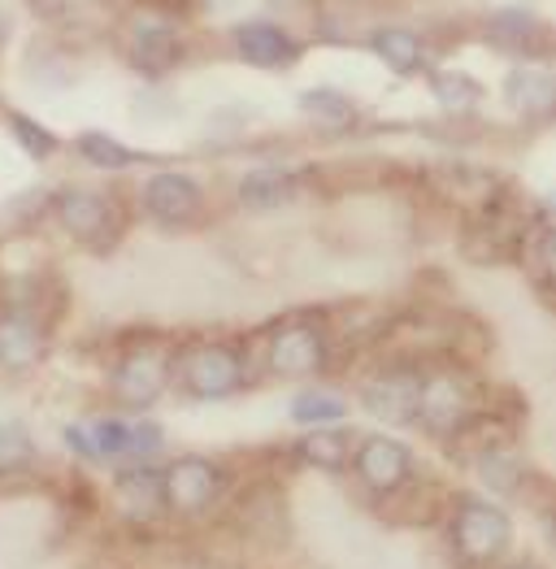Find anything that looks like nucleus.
Segmentation results:
<instances>
[{"instance_id": "obj_1", "label": "nucleus", "mask_w": 556, "mask_h": 569, "mask_svg": "<svg viewBox=\"0 0 556 569\" xmlns=\"http://www.w3.org/2000/svg\"><path fill=\"white\" fill-rule=\"evenodd\" d=\"M175 375H179V382L191 396L222 400V396H235L244 387L248 366H244L235 343H191L183 357L175 361Z\"/></svg>"}, {"instance_id": "obj_2", "label": "nucleus", "mask_w": 556, "mask_h": 569, "mask_svg": "<svg viewBox=\"0 0 556 569\" xmlns=\"http://www.w3.org/2000/svg\"><path fill=\"white\" fill-rule=\"evenodd\" d=\"M170 379H175V352L148 343V348H131V352L113 366L109 391H113V400H118L122 409H148V405H157V400L166 396Z\"/></svg>"}, {"instance_id": "obj_3", "label": "nucleus", "mask_w": 556, "mask_h": 569, "mask_svg": "<svg viewBox=\"0 0 556 569\" xmlns=\"http://www.w3.org/2000/svg\"><path fill=\"white\" fill-rule=\"evenodd\" d=\"M478 409V391L474 382L457 370H439V375H421V396H417V418L430 435H457L474 422Z\"/></svg>"}, {"instance_id": "obj_4", "label": "nucleus", "mask_w": 556, "mask_h": 569, "mask_svg": "<svg viewBox=\"0 0 556 569\" xmlns=\"http://www.w3.org/2000/svg\"><path fill=\"white\" fill-rule=\"evenodd\" d=\"M183 31L175 18L166 13H139L136 22L127 27V57L139 74L161 79L183 61Z\"/></svg>"}, {"instance_id": "obj_5", "label": "nucleus", "mask_w": 556, "mask_h": 569, "mask_svg": "<svg viewBox=\"0 0 556 569\" xmlns=\"http://www.w3.org/2000/svg\"><path fill=\"white\" fill-rule=\"evenodd\" d=\"M513 526L505 518V509L487 505V500H461L457 505V518H453V543L465 561L483 566V561H496L505 548H509Z\"/></svg>"}, {"instance_id": "obj_6", "label": "nucleus", "mask_w": 556, "mask_h": 569, "mask_svg": "<svg viewBox=\"0 0 556 569\" xmlns=\"http://www.w3.org/2000/svg\"><path fill=\"white\" fill-rule=\"evenodd\" d=\"M266 357H270V370L278 379H314L330 357V343L314 322H287L270 335Z\"/></svg>"}, {"instance_id": "obj_7", "label": "nucleus", "mask_w": 556, "mask_h": 569, "mask_svg": "<svg viewBox=\"0 0 556 569\" xmlns=\"http://www.w3.org/2000/svg\"><path fill=\"white\" fill-rule=\"evenodd\" d=\"M222 491V470L205 457H179L166 475H161V500L183 513V518H196L205 513Z\"/></svg>"}, {"instance_id": "obj_8", "label": "nucleus", "mask_w": 556, "mask_h": 569, "mask_svg": "<svg viewBox=\"0 0 556 569\" xmlns=\"http://www.w3.org/2000/svg\"><path fill=\"white\" fill-rule=\"evenodd\" d=\"M417 396H421V375L414 366H391L383 375H374L361 391V405L366 413L378 422H391V427H405L417 418Z\"/></svg>"}, {"instance_id": "obj_9", "label": "nucleus", "mask_w": 556, "mask_h": 569, "mask_svg": "<svg viewBox=\"0 0 556 569\" xmlns=\"http://www.w3.org/2000/svg\"><path fill=\"white\" fill-rule=\"evenodd\" d=\"M357 475L361 482L378 491V496H387V491H400L409 475H414V457H409V448L400 443V439H391V435H370V439H361V448H357Z\"/></svg>"}, {"instance_id": "obj_10", "label": "nucleus", "mask_w": 556, "mask_h": 569, "mask_svg": "<svg viewBox=\"0 0 556 569\" xmlns=\"http://www.w3.org/2000/svg\"><path fill=\"white\" fill-rule=\"evenodd\" d=\"M143 209H148L157 222H166V227H187V222L200 218L205 191H200L196 179L166 170V174H152V179H148V188H143Z\"/></svg>"}, {"instance_id": "obj_11", "label": "nucleus", "mask_w": 556, "mask_h": 569, "mask_svg": "<svg viewBox=\"0 0 556 569\" xmlns=\"http://www.w3.org/2000/svg\"><path fill=\"white\" fill-rule=\"evenodd\" d=\"M57 218L79 243H100L109 236V222H113V200L100 196V191L70 188L61 191V200H57Z\"/></svg>"}, {"instance_id": "obj_12", "label": "nucleus", "mask_w": 556, "mask_h": 569, "mask_svg": "<svg viewBox=\"0 0 556 569\" xmlns=\"http://www.w3.org/2000/svg\"><path fill=\"white\" fill-rule=\"evenodd\" d=\"M235 52L257 70H278V66H291L300 48L278 22H244L235 27Z\"/></svg>"}, {"instance_id": "obj_13", "label": "nucleus", "mask_w": 556, "mask_h": 569, "mask_svg": "<svg viewBox=\"0 0 556 569\" xmlns=\"http://www.w3.org/2000/svg\"><path fill=\"white\" fill-rule=\"evenodd\" d=\"M40 352H44V331L27 309L0 313V370L22 375L40 361Z\"/></svg>"}, {"instance_id": "obj_14", "label": "nucleus", "mask_w": 556, "mask_h": 569, "mask_svg": "<svg viewBox=\"0 0 556 569\" xmlns=\"http://www.w3.org/2000/svg\"><path fill=\"white\" fill-rule=\"evenodd\" d=\"M505 96H509V104L522 118L544 122L556 104V83L544 66H517L509 79H505Z\"/></svg>"}, {"instance_id": "obj_15", "label": "nucleus", "mask_w": 556, "mask_h": 569, "mask_svg": "<svg viewBox=\"0 0 556 569\" xmlns=\"http://www.w3.org/2000/svg\"><path fill=\"white\" fill-rule=\"evenodd\" d=\"M370 48L374 57L387 70H396L400 79H414V74L426 70V44H421V36L409 31V27H378L370 36Z\"/></svg>"}, {"instance_id": "obj_16", "label": "nucleus", "mask_w": 556, "mask_h": 569, "mask_svg": "<svg viewBox=\"0 0 556 569\" xmlns=\"http://www.w3.org/2000/svg\"><path fill=\"white\" fill-rule=\"evenodd\" d=\"M487 31H492V44L509 48V52H522V57H530V52H539V36H544V27H539V18L535 13H526V9H500V13H492L487 18Z\"/></svg>"}, {"instance_id": "obj_17", "label": "nucleus", "mask_w": 556, "mask_h": 569, "mask_svg": "<svg viewBox=\"0 0 556 569\" xmlns=\"http://www.w3.org/2000/svg\"><path fill=\"white\" fill-rule=\"evenodd\" d=\"M517 257H522V270L535 279V287L553 283V222H548L544 213H539L530 227H522Z\"/></svg>"}, {"instance_id": "obj_18", "label": "nucleus", "mask_w": 556, "mask_h": 569, "mask_svg": "<svg viewBox=\"0 0 556 569\" xmlns=\"http://www.w3.org/2000/svg\"><path fill=\"white\" fill-rule=\"evenodd\" d=\"M300 457L318 470H344L353 457V435H344L339 427H314V435L300 443Z\"/></svg>"}, {"instance_id": "obj_19", "label": "nucleus", "mask_w": 556, "mask_h": 569, "mask_svg": "<svg viewBox=\"0 0 556 569\" xmlns=\"http://www.w3.org/2000/svg\"><path fill=\"white\" fill-rule=\"evenodd\" d=\"M430 92H435V100H439L444 109H453V113H469V109L483 104L478 79H469L465 70H435V74H430Z\"/></svg>"}, {"instance_id": "obj_20", "label": "nucleus", "mask_w": 556, "mask_h": 569, "mask_svg": "<svg viewBox=\"0 0 556 569\" xmlns=\"http://www.w3.org/2000/svg\"><path fill=\"white\" fill-rule=\"evenodd\" d=\"M300 109L322 122V127H353L357 122V100L348 92H335V88H314V92L300 96Z\"/></svg>"}, {"instance_id": "obj_21", "label": "nucleus", "mask_w": 556, "mask_h": 569, "mask_svg": "<svg viewBox=\"0 0 556 569\" xmlns=\"http://www.w3.org/2000/svg\"><path fill=\"white\" fill-rule=\"evenodd\" d=\"M291 418L300 422V427H335L339 418H348V405L335 396V391H300L296 400H291Z\"/></svg>"}, {"instance_id": "obj_22", "label": "nucleus", "mask_w": 556, "mask_h": 569, "mask_svg": "<svg viewBox=\"0 0 556 569\" xmlns=\"http://www.w3.org/2000/svg\"><path fill=\"white\" fill-rule=\"evenodd\" d=\"M287 191H291V174L287 170H252L239 183V200L252 204V209H275Z\"/></svg>"}, {"instance_id": "obj_23", "label": "nucleus", "mask_w": 556, "mask_h": 569, "mask_svg": "<svg viewBox=\"0 0 556 569\" xmlns=\"http://www.w3.org/2000/svg\"><path fill=\"white\" fill-rule=\"evenodd\" d=\"M36 461V439L27 435V427L18 422H4L0 427V478H13L22 470H31Z\"/></svg>"}, {"instance_id": "obj_24", "label": "nucleus", "mask_w": 556, "mask_h": 569, "mask_svg": "<svg viewBox=\"0 0 556 569\" xmlns=\"http://www.w3.org/2000/svg\"><path fill=\"white\" fill-rule=\"evenodd\" d=\"M79 152H83V161H92L96 170H127V166H136L139 157L131 148H122V143L113 140V136H100V131H83L79 136Z\"/></svg>"}, {"instance_id": "obj_25", "label": "nucleus", "mask_w": 556, "mask_h": 569, "mask_svg": "<svg viewBox=\"0 0 556 569\" xmlns=\"http://www.w3.org/2000/svg\"><path fill=\"white\" fill-rule=\"evenodd\" d=\"M118 496L127 500L131 513H152L161 505V478L152 470H131V475L118 478Z\"/></svg>"}, {"instance_id": "obj_26", "label": "nucleus", "mask_w": 556, "mask_h": 569, "mask_svg": "<svg viewBox=\"0 0 556 569\" xmlns=\"http://www.w3.org/2000/svg\"><path fill=\"white\" fill-rule=\"evenodd\" d=\"M9 127H13V136H18V143H22V152H31L36 161H44V157H52V152H57L52 131H48V127H40V122H31L27 113H9Z\"/></svg>"}, {"instance_id": "obj_27", "label": "nucleus", "mask_w": 556, "mask_h": 569, "mask_svg": "<svg viewBox=\"0 0 556 569\" xmlns=\"http://www.w3.org/2000/svg\"><path fill=\"white\" fill-rule=\"evenodd\" d=\"M161 443H166L161 427H152V422H127V461H143V457L161 452Z\"/></svg>"}, {"instance_id": "obj_28", "label": "nucleus", "mask_w": 556, "mask_h": 569, "mask_svg": "<svg viewBox=\"0 0 556 569\" xmlns=\"http://www.w3.org/2000/svg\"><path fill=\"white\" fill-rule=\"evenodd\" d=\"M4 40H9V22L0 18V52H4Z\"/></svg>"}, {"instance_id": "obj_29", "label": "nucleus", "mask_w": 556, "mask_h": 569, "mask_svg": "<svg viewBox=\"0 0 556 569\" xmlns=\"http://www.w3.org/2000/svg\"><path fill=\"white\" fill-rule=\"evenodd\" d=\"M517 569H530V566H517Z\"/></svg>"}]
</instances>
